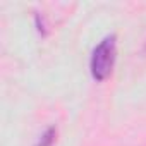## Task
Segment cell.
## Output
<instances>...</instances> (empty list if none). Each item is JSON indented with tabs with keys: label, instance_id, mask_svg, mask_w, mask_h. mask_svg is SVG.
Wrapping results in <instances>:
<instances>
[{
	"label": "cell",
	"instance_id": "1",
	"mask_svg": "<svg viewBox=\"0 0 146 146\" xmlns=\"http://www.w3.org/2000/svg\"><path fill=\"white\" fill-rule=\"evenodd\" d=\"M115 58H117V36L107 35L91 52L90 72H91L95 81L102 83L112 74Z\"/></svg>",
	"mask_w": 146,
	"mask_h": 146
},
{
	"label": "cell",
	"instance_id": "2",
	"mask_svg": "<svg viewBox=\"0 0 146 146\" xmlns=\"http://www.w3.org/2000/svg\"><path fill=\"white\" fill-rule=\"evenodd\" d=\"M55 134H57V129H55L53 125L48 127V129L43 132V136L40 137V141H38L36 146H52V143L55 141Z\"/></svg>",
	"mask_w": 146,
	"mask_h": 146
}]
</instances>
